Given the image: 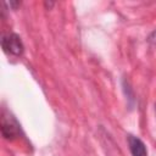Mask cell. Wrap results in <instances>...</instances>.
I'll return each instance as SVG.
<instances>
[{
	"label": "cell",
	"mask_w": 156,
	"mask_h": 156,
	"mask_svg": "<svg viewBox=\"0 0 156 156\" xmlns=\"http://www.w3.org/2000/svg\"><path fill=\"white\" fill-rule=\"evenodd\" d=\"M149 43H151V44H155L156 45V29L155 30H152L150 34H149V37H147V39H146Z\"/></svg>",
	"instance_id": "277c9868"
},
{
	"label": "cell",
	"mask_w": 156,
	"mask_h": 156,
	"mask_svg": "<svg viewBox=\"0 0 156 156\" xmlns=\"http://www.w3.org/2000/svg\"><path fill=\"white\" fill-rule=\"evenodd\" d=\"M155 112H156V104H155Z\"/></svg>",
	"instance_id": "8992f818"
},
{
	"label": "cell",
	"mask_w": 156,
	"mask_h": 156,
	"mask_svg": "<svg viewBox=\"0 0 156 156\" xmlns=\"http://www.w3.org/2000/svg\"><path fill=\"white\" fill-rule=\"evenodd\" d=\"M1 48L5 54L12 56H21L24 51L23 43L16 33H7L1 38Z\"/></svg>",
	"instance_id": "7a4b0ae2"
},
{
	"label": "cell",
	"mask_w": 156,
	"mask_h": 156,
	"mask_svg": "<svg viewBox=\"0 0 156 156\" xmlns=\"http://www.w3.org/2000/svg\"><path fill=\"white\" fill-rule=\"evenodd\" d=\"M10 6H12L13 9H16L17 6H20L21 5V2H18V1H10V4H9Z\"/></svg>",
	"instance_id": "5b68a950"
},
{
	"label": "cell",
	"mask_w": 156,
	"mask_h": 156,
	"mask_svg": "<svg viewBox=\"0 0 156 156\" xmlns=\"http://www.w3.org/2000/svg\"><path fill=\"white\" fill-rule=\"evenodd\" d=\"M128 146H129V151H130L132 156H147L146 145L140 138L129 134L128 135Z\"/></svg>",
	"instance_id": "3957f363"
},
{
	"label": "cell",
	"mask_w": 156,
	"mask_h": 156,
	"mask_svg": "<svg viewBox=\"0 0 156 156\" xmlns=\"http://www.w3.org/2000/svg\"><path fill=\"white\" fill-rule=\"evenodd\" d=\"M1 134L4 139L10 141L20 138L21 135V126L18 124L16 118L11 116L10 112H6L5 110L2 111V115H1Z\"/></svg>",
	"instance_id": "6da1fadb"
}]
</instances>
